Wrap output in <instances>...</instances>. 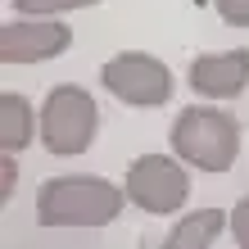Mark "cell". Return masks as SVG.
I'll use <instances>...</instances> for the list:
<instances>
[{"label": "cell", "instance_id": "cell-1", "mask_svg": "<svg viewBox=\"0 0 249 249\" xmlns=\"http://www.w3.org/2000/svg\"><path fill=\"white\" fill-rule=\"evenodd\" d=\"M127 199V186H113L105 177H50L36 190V222L50 231H95L118 222Z\"/></svg>", "mask_w": 249, "mask_h": 249}, {"label": "cell", "instance_id": "cell-2", "mask_svg": "<svg viewBox=\"0 0 249 249\" xmlns=\"http://www.w3.org/2000/svg\"><path fill=\"white\" fill-rule=\"evenodd\" d=\"M168 136H172V154L199 172H231L240 159V123L213 105L181 109Z\"/></svg>", "mask_w": 249, "mask_h": 249}, {"label": "cell", "instance_id": "cell-3", "mask_svg": "<svg viewBox=\"0 0 249 249\" xmlns=\"http://www.w3.org/2000/svg\"><path fill=\"white\" fill-rule=\"evenodd\" d=\"M100 131V105L95 95L77 82H59L50 86L46 105H41V145L54 159H77L95 145Z\"/></svg>", "mask_w": 249, "mask_h": 249}, {"label": "cell", "instance_id": "cell-4", "mask_svg": "<svg viewBox=\"0 0 249 249\" xmlns=\"http://www.w3.org/2000/svg\"><path fill=\"white\" fill-rule=\"evenodd\" d=\"M100 82H105L109 95H118L131 109H159L172 100V68L145 50H123L113 59H105Z\"/></svg>", "mask_w": 249, "mask_h": 249}, {"label": "cell", "instance_id": "cell-5", "mask_svg": "<svg viewBox=\"0 0 249 249\" xmlns=\"http://www.w3.org/2000/svg\"><path fill=\"white\" fill-rule=\"evenodd\" d=\"M127 199L154 217H172L190 199V177L177 154H141L127 168Z\"/></svg>", "mask_w": 249, "mask_h": 249}, {"label": "cell", "instance_id": "cell-6", "mask_svg": "<svg viewBox=\"0 0 249 249\" xmlns=\"http://www.w3.org/2000/svg\"><path fill=\"white\" fill-rule=\"evenodd\" d=\"M68 46H72V27L59 18L18 14V23L0 27V59L5 64H46V59H59Z\"/></svg>", "mask_w": 249, "mask_h": 249}, {"label": "cell", "instance_id": "cell-7", "mask_svg": "<svg viewBox=\"0 0 249 249\" xmlns=\"http://www.w3.org/2000/svg\"><path fill=\"white\" fill-rule=\"evenodd\" d=\"M190 91L204 100H236L249 86V50H217V54H199L186 72Z\"/></svg>", "mask_w": 249, "mask_h": 249}, {"label": "cell", "instance_id": "cell-8", "mask_svg": "<svg viewBox=\"0 0 249 249\" xmlns=\"http://www.w3.org/2000/svg\"><path fill=\"white\" fill-rule=\"evenodd\" d=\"M32 141H41V118L32 113L27 95L5 91V95H0V150H5V154H18Z\"/></svg>", "mask_w": 249, "mask_h": 249}, {"label": "cell", "instance_id": "cell-9", "mask_svg": "<svg viewBox=\"0 0 249 249\" xmlns=\"http://www.w3.org/2000/svg\"><path fill=\"white\" fill-rule=\"evenodd\" d=\"M227 217H231V213H222V209H199V213H186L181 222L168 231L163 249H209L217 236H222Z\"/></svg>", "mask_w": 249, "mask_h": 249}, {"label": "cell", "instance_id": "cell-10", "mask_svg": "<svg viewBox=\"0 0 249 249\" xmlns=\"http://www.w3.org/2000/svg\"><path fill=\"white\" fill-rule=\"evenodd\" d=\"M100 0H14L18 14H36V18H64L72 9H91Z\"/></svg>", "mask_w": 249, "mask_h": 249}, {"label": "cell", "instance_id": "cell-11", "mask_svg": "<svg viewBox=\"0 0 249 249\" xmlns=\"http://www.w3.org/2000/svg\"><path fill=\"white\" fill-rule=\"evenodd\" d=\"M227 227H231V240H236L240 249H249V195H245V199H236V209H231Z\"/></svg>", "mask_w": 249, "mask_h": 249}, {"label": "cell", "instance_id": "cell-12", "mask_svg": "<svg viewBox=\"0 0 249 249\" xmlns=\"http://www.w3.org/2000/svg\"><path fill=\"white\" fill-rule=\"evenodd\" d=\"M213 9L222 14V23H231V27H249V0H213Z\"/></svg>", "mask_w": 249, "mask_h": 249}, {"label": "cell", "instance_id": "cell-13", "mask_svg": "<svg viewBox=\"0 0 249 249\" xmlns=\"http://www.w3.org/2000/svg\"><path fill=\"white\" fill-rule=\"evenodd\" d=\"M0 177H5V181H0V199H9L14 195V181H18V163H14V154L0 159Z\"/></svg>", "mask_w": 249, "mask_h": 249}]
</instances>
